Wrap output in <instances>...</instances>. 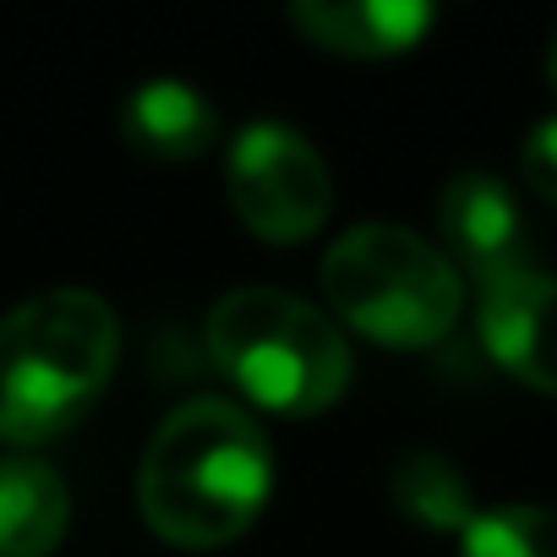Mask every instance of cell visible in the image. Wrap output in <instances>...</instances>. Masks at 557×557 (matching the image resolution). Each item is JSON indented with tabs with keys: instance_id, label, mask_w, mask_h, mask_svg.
Instances as JSON below:
<instances>
[{
	"instance_id": "cell-1",
	"label": "cell",
	"mask_w": 557,
	"mask_h": 557,
	"mask_svg": "<svg viewBox=\"0 0 557 557\" xmlns=\"http://www.w3.org/2000/svg\"><path fill=\"white\" fill-rule=\"evenodd\" d=\"M273 486V454L257 421L230 399H186L143 454L137 503L153 535L186 552L224 546L257 524Z\"/></svg>"
},
{
	"instance_id": "cell-10",
	"label": "cell",
	"mask_w": 557,
	"mask_h": 557,
	"mask_svg": "<svg viewBox=\"0 0 557 557\" xmlns=\"http://www.w3.org/2000/svg\"><path fill=\"white\" fill-rule=\"evenodd\" d=\"M72 492L45 459L0 465V557H50L66 541Z\"/></svg>"
},
{
	"instance_id": "cell-7",
	"label": "cell",
	"mask_w": 557,
	"mask_h": 557,
	"mask_svg": "<svg viewBox=\"0 0 557 557\" xmlns=\"http://www.w3.org/2000/svg\"><path fill=\"white\" fill-rule=\"evenodd\" d=\"M481 339L508 377L557 399V278L524 268L481 285Z\"/></svg>"
},
{
	"instance_id": "cell-5",
	"label": "cell",
	"mask_w": 557,
	"mask_h": 557,
	"mask_svg": "<svg viewBox=\"0 0 557 557\" xmlns=\"http://www.w3.org/2000/svg\"><path fill=\"white\" fill-rule=\"evenodd\" d=\"M224 197L235 219L273 240V246H296L323 230L334 213V175L323 153L285 121H251L224 159Z\"/></svg>"
},
{
	"instance_id": "cell-4",
	"label": "cell",
	"mask_w": 557,
	"mask_h": 557,
	"mask_svg": "<svg viewBox=\"0 0 557 557\" xmlns=\"http://www.w3.org/2000/svg\"><path fill=\"white\" fill-rule=\"evenodd\" d=\"M323 290L356 334L388 350L448 339L465 307L459 268L405 224H356L339 235L323 257Z\"/></svg>"
},
{
	"instance_id": "cell-2",
	"label": "cell",
	"mask_w": 557,
	"mask_h": 557,
	"mask_svg": "<svg viewBox=\"0 0 557 557\" xmlns=\"http://www.w3.org/2000/svg\"><path fill=\"white\" fill-rule=\"evenodd\" d=\"M121 356V323L94 290H45L0 318V437L45 443L88 416Z\"/></svg>"
},
{
	"instance_id": "cell-13",
	"label": "cell",
	"mask_w": 557,
	"mask_h": 557,
	"mask_svg": "<svg viewBox=\"0 0 557 557\" xmlns=\"http://www.w3.org/2000/svg\"><path fill=\"white\" fill-rule=\"evenodd\" d=\"M519 175H524V186H530L541 202L557 208V115L541 121V126L524 137V148H519Z\"/></svg>"
},
{
	"instance_id": "cell-8",
	"label": "cell",
	"mask_w": 557,
	"mask_h": 557,
	"mask_svg": "<svg viewBox=\"0 0 557 557\" xmlns=\"http://www.w3.org/2000/svg\"><path fill=\"white\" fill-rule=\"evenodd\" d=\"M290 23L329 55L383 61L416 50L437 23V12L426 0H307L290 12Z\"/></svg>"
},
{
	"instance_id": "cell-14",
	"label": "cell",
	"mask_w": 557,
	"mask_h": 557,
	"mask_svg": "<svg viewBox=\"0 0 557 557\" xmlns=\"http://www.w3.org/2000/svg\"><path fill=\"white\" fill-rule=\"evenodd\" d=\"M546 72H552V83H557V39H552V55H546Z\"/></svg>"
},
{
	"instance_id": "cell-11",
	"label": "cell",
	"mask_w": 557,
	"mask_h": 557,
	"mask_svg": "<svg viewBox=\"0 0 557 557\" xmlns=\"http://www.w3.org/2000/svg\"><path fill=\"white\" fill-rule=\"evenodd\" d=\"M388 497L394 508L421 524V530H459L475 519V503H470V481L459 475L454 459L432 454V448H410L394 459L388 470Z\"/></svg>"
},
{
	"instance_id": "cell-6",
	"label": "cell",
	"mask_w": 557,
	"mask_h": 557,
	"mask_svg": "<svg viewBox=\"0 0 557 557\" xmlns=\"http://www.w3.org/2000/svg\"><path fill=\"white\" fill-rule=\"evenodd\" d=\"M437 230L448 240V262H465L481 285L530 268V235L513 191L492 170H459L437 191Z\"/></svg>"
},
{
	"instance_id": "cell-12",
	"label": "cell",
	"mask_w": 557,
	"mask_h": 557,
	"mask_svg": "<svg viewBox=\"0 0 557 557\" xmlns=\"http://www.w3.org/2000/svg\"><path fill=\"white\" fill-rule=\"evenodd\" d=\"M459 557H557V508L508 503L465 524Z\"/></svg>"
},
{
	"instance_id": "cell-3",
	"label": "cell",
	"mask_w": 557,
	"mask_h": 557,
	"mask_svg": "<svg viewBox=\"0 0 557 557\" xmlns=\"http://www.w3.org/2000/svg\"><path fill=\"white\" fill-rule=\"evenodd\" d=\"M213 367L262 410L318 416L350 388L345 334L290 290L246 285L208 312Z\"/></svg>"
},
{
	"instance_id": "cell-9",
	"label": "cell",
	"mask_w": 557,
	"mask_h": 557,
	"mask_svg": "<svg viewBox=\"0 0 557 557\" xmlns=\"http://www.w3.org/2000/svg\"><path fill=\"white\" fill-rule=\"evenodd\" d=\"M121 137L159 164H186L219 143V110L191 83L153 77L121 99Z\"/></svg>"
}]
</instances>
